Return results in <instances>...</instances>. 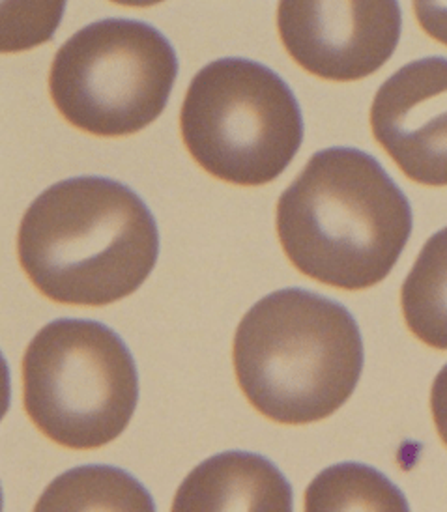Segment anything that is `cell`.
Here are the masks:
<instances>
[{"label": "cell", "instance_id": "6da1fadb", "mask_svg": "<svg viewBox=\"0 0 447 512\" xmlns=\"http://www.w3.org/2000/svg\"><path fill=\"white\" fill-rule=\"evenodd\" d=\"M277 236L296 270L322 285L382 283L412 234V206L376 157L320 150L277 202Z\"/></svg>", "mask_w": 447, "mask_h": 512}, {"label": "cell", "instance_id": "7a4b0ae2", "mask_svg": "<svg viewBox=\"0 0 447 512\" xmlns=\"http://www.w3.org/2000/svg\"><path fill=\"white\" fill-rule=\"evenodd\" d=\"M158 223L143 199L103 176L51 185L23 215L17 256L30 283L64 305L128 298L156 268Z\"/></svg>", "mask_w": 447, "mask_h": 512}, {"label": "cell", "instance_id": "3957f363", "mask_svg": "<svg viewBox=\"0 0 447 512\" xmlns=\"http://www.w3.org/2000/svg\"><path fill=\"white\" fill-rule=\"evenodd\" d=\"M232 361L251 406L281 425L317 423L347 402L363 372V339L345 305L303 288L255 303L234 335Z\"/></svg>", "mask_w": 447, "mask_h": 512}, {"label": "cell", "instance_id": "277c9868", "mask_svg": "<svg viewBox=\"0 0 447 512\" xmlns=\"http://www.w3.org/2000/svg\"><path fill=\"white\" fill-rule=\"evenodd\" d=\"M182 139L204 171L227 184L277 180L303 143V114L289 83L249 58H219L188 86Z\"/></svg>", "mask_w": 447, "mask_h": 512}, {"label": "cell", "instance_id": "5b68a950", "mask_svg": "<svg viewBox=\"0 0 447 512\" xmlns=\"http://www.w3.org/2000/svg\"><path fill=\"white\" fill-rule=\"evenodd\" d=\"M137 402L133 356L101 322L58 318L25 350V412L60 447L90 451L115 441L130 425Z\"/></svg>", "mask_w": 447, "mask_h": 512}, {"label": "cell", "instance_id": "8992f818", "mask_svg": "<svg viewBox=\"0 0 447 512\" xmlns=\"http://www.w3.org/2000/svg\"><path fill=\"white\" fill-rule=\"evenodd\" d=\"M176 77L178 57L165 34L145 21L107 17L58 49L49 94L73 128L113 139L156 122Z\"/></svg>", "mask_w": 447, "mask_h": 512}, {"label": "cell", "instance_id": "52a82bcc", "mask_svg": "<svg viewBox=\"0 0 447 512\" xmlns=\"http://www.w3.org/2000/svg\"><path fill=\"white\" fill-rule=\"evenodd\" d=\"M397 2L285 0L277 29L287 53L326 81H358L378 72L401 38Z\"/></svg>", "mask_w": 447, "mask_h": 512}, {"label": "cell", "instance_id": "ba28073f", "mask_svg": "<svg viewBox=\"0 0 447 512\" xmlns=\"http://www.w3.org/2000/svg\"><path fill=\"white\" fill-rule=\"evenodd\" d=\"M371 129L406 178L447 185V58L414 60L386 79L371 105Z\"/></svg>", "mask_w": 447, "mask_h": 512}, {"label": "cell", "instance_id": "9c48e42d", "mask_svg": "<svg viewBox=\"0 0 447 512\" xmlns=\"http://www.w3.org/2000/svg\"><path fill=\"white\" fill-rule=\"evenodd\" d=\"M171 512H292V486L268 458L227 451L189 473Z\"/></svg>", "mask_w": 447, "mask_h": 512}, {"label": "cell", "instance_id": "30bf717a", "mask_svg": "<svg viewBox=\"0 0 447 512\" xmlns=\"http://www.w3.org/2000/svg\"><path fill=\"white\" fill-rule=\"evenodd\" d=\"M32 512H156V505L128 471L92 464L58 475Z\"/></svg>", "mask_w": 447, "mask_h": 512}, {"label": "cell", "instance_id": "8fae6325", "mask_svg": "<svg viewBox=\"0 0 447 512\" xmlns=\"http://www.w3.org/2000/svg\"><path fill=\"white\" fill-rule=\"evenodd\" d=\"M404 322L412 335L447 350V227L423 245L401 288Z\"/></svg>", "mask_w": 447, "mask_h": 512}, {"label": "cell", "instance_id": "7c38bea8", "mask_svg": "<svg viewBox=\"0 0 447 512\" xmlns=\"http://www.w3.org/2000/svg\"><path fill=\"white\" fill-rule=\"evenodd\" d=\"M303 512H410V507L384 473L343 462L320 471L307 486Z\"/></svg>", "mask_w": 447, "mask_h": 512}, {"label": "cell", "instance_id": "4fadbf2b", "mask_svg": "<svg viewBox=\"0 0 447 512\" xmlns=\"http://www.w3.org/2000/svg\"><path fill=\"white\" fill-rule=\"evenodd\" d=\"M419 25L431 38L447 45V6L440 2H414Z\"/></svg>", "mask_w": 447, "mask_h": 512}, {"label": "cell", "instance_id": "5bb4252c", "mask_svg": "<svg viewBox=\"0 0 447 512\" xmlns=\"http://www.w3.org/2000/svg\"><path fill=\"white\" fill-rule=\"evenodd\" d=\"M431 412L436 432L447 447V365H444L434 378L431 389Z\"/></svg>", "mask_w": 447, "mask_h": 512}]
</instances>
